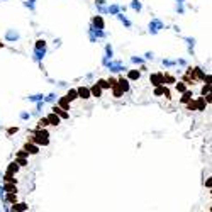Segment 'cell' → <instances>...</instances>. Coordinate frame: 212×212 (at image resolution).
Segmentation results:
<instances>
[{
  "mask_svg": "<svg viewBox=\"0 0 212 212\" xmlns=\"http://www.w3.org/2000/svg\"><path fill=\"white\" fill-rule=\"evenodd\" d=\"M49 134H48V131H44V127H39L38 131L34 132V143L38 146H48L49 144Z\"/></svg>",
  "mask_w": 212,
  "mask_h": 212,
  "instance_id": "6da1fadb",
  "label": "cell"
},
{
  "mask_svg": "<svg viewBox=\"0 0 212 212\" xmlns=\"http://www.w3.org/2000/svg\"><path fill=\"white\" fill-rule=\"evenodd\" d=\"M88 36H90V41H92V43H97L98 38H105L107 32L104 29H97L93 26H90V27H88Z\"/></svg>",
  "mask_w": 212,
  "mask_h": 212,
  "instance_id": "7a4b0ae2",
  "label": "cell"
},
{
  "mask_svg": "<svg viewBox=\"0 0 212 212\" xmlns=\"http://www.w3.org/2000/svg\"><path fill=\"white\" fill-rule=\"evenodd\" d=\"M105 66L109 68V71H112V73H117V71H124V70H127L121 61H112V59H109V61H107Z\"/></svg>",
  "mask_w": 212,
  "mask_h": 212,
  "instance_id": "3957f363",
  "label": "cell"
},
{
  "mask_svg": "<svg viewBox=\"0 0 212 212\" xmlns=\"http://www.w3.org/2000/svg\"><path fill=\"white\" fill-rule=\"evenodd\" d=\"M161 29H165V24L161 22L160 19H151V22H149V34H158Z\"/></svg>",
  "mask_w": 212,
  "mask_h": 212,
  "instance_id": "277c9868",
  "label": "cell"
},
{
  "mask_svg": "<svg viewBox=\"0 0 212 212\" xmlns=\"http://www.w3.org/2000/svg\"><path fill=\"white\" fill-rule=\"evenodd\" d=\"M44 54H46V48H34V61H38V63H41L43 61V58H44Z\"/></svg>",
  "mask_w": 212,
  "mask_h": 212,
  "instance_id": "5b68a950",
  "label": "cell"
},
{
  "mask_svg": "<svg viewBox=\"0 0 212 212\" xmlns=\"http://www.w3.org/2000/svg\"><path fill=\"white\" fill-rule=\"evenodd\" d=\"M19 38H20V36H19V32H17L15 29H9L7 32H5V39H7V41H12V43H15V41H17Z\"/></svg>",
  "mask_w": 212,
  "mask_h": 212,
  "instance_id": "8992f818",
  "label": "cell"
},
{
  "mask_svg": "<svg viewBox=\"0 0 212 212\" xmlns=\"http://www.w3.org/2000/svg\"><path fill=\"white\" fill-rule=\"evenodd\" d=\"M92 26L97 27V29H104V27H105V22L102 19V15H95V17L92 19Z\"/></svg>",
  "mask_w": 212,
  "mask_h": 212,
  "instance_id": "52a82bcc",
  "label": "cell"
},
{
  "mask_svg": "<svg viewBox=\"0 0 212 212\" xmlns=\"http://www.w3.org/2000/svg\"><path fill=\"white\" fill-rule=\"evenodd\" d=\"M77 93H78V97L80 98H90V88H87V87H78L77 88Z\"/></svg>",
  "mask_w": 212,
  "mask_h": 212,
  "instance_id": "ba28073f",
  "label": "cell"
},
{
  "mask_svg": "<svg viewBox=\"0 0 212 212\" xmlns=\"http://www.w3.org/2000/svg\"><path fill=\"white\" fill-rule=\"evenodd\" d=\"M116 83L122 92H129V80L127 78H119V82H116Z\"/></svg>",
  "mask_w": 212,
  "mask_h": 212,
  "instance_id": "9c48e42d",
  "label": "cell"
},
{
  "mask_svg": "<svg viewBox=\"0 0 212 212\" xmlns=\"http://www.w3.org/2000/svg\"><path fill=\"white\" fill-rule=\"evenodd\" d=\"M24 151H26L27 154H36V153H39V146L38 144H32V143H27L26 148H24Z\"/></svg>",
  "mask_w": 212,
  "mask_h": 212,
  "instance_id": "30bf717a",
  "label": "cell"
},
{
  "mask_svg": "<svg viewBox=\"0 0 212 212\" xmlns=\"http://www.w3.org/2000/svg\"><path fill=\"white\" fill-rule=\"evenodd\" d=\"M112 58H114V49L110 48V44H107V46H105V56H104V59H102V63L105 65L107 61H109V59H112Z\"/></svg>",
  "mask_w": 212,
  "mask_h": 212,
  "instance_id": "8fae6325",
  "label": "cell"
},
{
  "mask_svg": "<svg viewBox=\"0 0 212 212\" xmlns=\"http://www.w3.org/2000/svg\"><path fill=\"white\" fill-rule=\"evenodd\" d=\"M151 83H153L154 87L163 85V75H161V73H154V75H151Z\"/></svg>",
  "mask_w": 212,
  "mask_h": 212,
  "instance_id": "7c38bea8",
  "label": "cell"
},
{
  "mask_svg": "<svg viewBox=\"0 0 212 212\" xmlns=\"http://www.w3.org/2000/svg\"><path fill=\"white\" fill-rule=\"evenodd\" d=\"M46 119H48V124H51V126H58L59 124V116L58 114H54V112H51Z\"/></svg>",
  "mask_w": 212,
  "mask_h": 212,
  "instance_id": "4fadbf2b",
  "label": "cell"
},
{
  "mask_svg": "<svg viewBox=\"0 0 212 212\" xmlns=\"http://www.w3.org/2000/svg\"><path fill=\"white\" fill-rule=\"evenodd\" d=\"M119 12H121V5H117V3H112L107 7V14H110V15H116Z\"/></svg>",
  "mask_w": 212,
  "mask_h": 212,
  "instance_id": "5bb4252c",
  "label": "cell"
},
{
  "mask_svg": "<svg viewBox=\"0 0 212 212\" xmlns=\"http://www.w3.org/2000/svg\"><path fill=\"white\" fill-rule=\"evenodd\" d=\"M53 112H54V114H58L59 119H68V112H65V110H63L61 107H58V105L53 107Z\"/></svg>",
  "mask_w": 212,
  "mask_h": 212,
  "instance_id": "9a60e30c",
  "label": "cell"
},
{
  "mask_svg": "<svg viewBox=\"0 0 212 212\" xmlns=\"http://www.w3.org/2000/svg\"><path fill=\"white\" fill-rule=\"evenodd\" d=\"M90 95L92 97H102V88L98 87V83H95L93 87L90 88Z\"/></svg>",
  "mask_w": 212,
  "mask_h": 212,
  "instance_id": "2e32d148",
  "label": "cell"
},
{
  "mask_svg": "<svg viewBox=\"0 0 212 212\" xmlns=\"http://www.w3.org/2000/svg\"><path fill=\"white\" fill-rule=\"evenodd\" d=\"M116 17H117L119 20H121L122 24H124L126 27H131V26H132V24H131V20L127 19V17H126L124 14H121V12H119V14H116Z\"/></svg>",
  "mask_w": 212,
  "mask_h": 212,
  "instance_id": "e0dca14e",
  "label": "cell"
},
{
  "mask_svg": "<svg viewBox=\"0 0 212 212\" xmlns=\"http://www.w3.org/2000/svg\"><path fill=\"white\" fill-rule=\"evenodd\" d=\"M154 95H166V97H170V92H168L165 87L158 85V87H156V90H154Z\"/></svg>",
  "mask_w": 212,
  "mask_h": 212,
  "instance_id": "ac0fdd59",
  "label": "cell"
},
{
  "mask_svg": "<svg viewBox=\"0 0 212 212\" xmlns=\"http://www.w3.org/2000/svg\"><path fill=\"white\" fill-rule=\"evenodd\" d=\"M3 190L9 193V192H17V188H15V182H9L3 185Z\"/></svg>",
  "mask_w": 212,
  "mask_h": 212,
  "instance_id": "d6986e66",
  "label": "cell"
},
{
  "mask_svg": "<svg viewBox=\"0 0 212 212\" xmlns=\"http://www.w3.org/2000/svg\"><path fill=\"white\" fill-rule=\"evenodd\" d=\"M141 77V73L137 71V70H131L129 73H127V80H139Z\"/></svg>",
  "mask_w": 212,
  "mask_h": 212,
  "instance_id": "ffe728a7",
  "label": "cell"
},
{
  "mask_svg": "<svg viewBox=\"0 0 212 212\" xmlns=\"http://www.w3.org/2000/svg\"><path fill=\"white\" fill-rule=\"evenodd\" d=\"M131 7H132L136 12H141V9H143V5H141L139 0H132V2H131Z\"/></svg>",
  "mask_w": 212,
  "mask_h": 212,
  "instance_id": "44dd1931",
  "label": "cell"
},
{
  "mask_svg": "<svg viewBox=\"0 0 212 212\" xmlns=\"http://www.w3.org/2000/svg\"><path fill=\"white\" fill-rule=\"evenodd\" d=\"M77 97H78V93H77V88H71V90H70V92H68L66 98H68V100H70V102H71V100H75V98H77Z\"/></svg>",
  "mask_w": 212,
  "mask_h": 212,
  "instance_id": "7402d4cb",
  "label": "cell"
},
{
  "mask_svg": "<svg viewBox=\"0 0 212 212\" xmlns=\"http://www.w3.org/2000/svg\"><path fill=\"white\" fill-rule=\"evenodd\" d=\"M59 105H61L63 110H68V107H70V100H68L66 97H63V98L59 100Z\"/></svg>",
  "mask_w": 212,
  "mask_h": 212,
  "instance_id": "603a6c76",
  "label": "cell"
},
{
  "mask_svg": "<svg viewBox=\"0 0 212 212\" xmlns=\"http://www.w3.org/2000/svg\"><path fill=\"white\" fill-rule=\"evenodd\" d=\"M29 207L26 205V204H14V207H12V211H27Z\"/></svg>",
  "mask_w": 212,
  "mask_h": 212,
  "instance_id": "cb8c5ba5",
  "label": "cell"
},
{
  "mask_svg": "<svg viewBox=\"0 0 212 212\" xmlns=\"http://www.w3.org/2000/svg\"><path fill=\"white\" fill-rule=\"evenodd\" d=\"M190 100H192V93L185 90V92H183V97H182V102L183 104H187V102H190Z\"/></svg>",
  "mask_w": 212,
  "mask_h": 212,
  "instance_id": "d4e9b609",
  "label": "cell"
},
{
  "mask_svg": "<svg viewBox=\"0 0 212 212\" xmlns=\"http://www.w3.org/2000/svg\"><path fill=\"white\" fill-rule=\"evenodd\" d=\"M29 100L31 102H39V100H44V97L41 93H36V95H29Z\"/></svg>",
  "mask_w": 212,
  "mask_h": 212,
  "instance_id": "484cf974",
  "label": "cell"
},
{
  "mask_svg": "<svg viewBox=\"0 0 212 212\" xmlns=\"http://www.w3.org/2000/svg\"><path fill=\"white\" fill-rule=\"evenodd\" d=\"M97 83H98V87L102 88V90H104V88H110V83H109L107 80H98Z\"/></svg>",
  "mask_w": 212,
  "mask_h": 212,
  "instance_id": "4316f807",
  "label": "cell"
},
{
  "mask_svg": "<svg viewBox=\"0 0 212 212\" xmlns=\"http://www.w3.org/2000/svg\"><path fill=\"white\" fill-rule=\"evenodd\" d=\"M19 170V166H17V163H10L9 166V172H7V175H12V173H15Z\"/></svg>",
  "mask_w": 212,
  "mask_h": 212,
  "instance_id": "83f0119b",
  "label": "cell"
},
{
  "mask_svg": "<svg viewBox=\"0 0 212 212\" xmlns=\"http://www.w3.org/2000/svg\"><path fill=\"white\" fill-rule=\"evenodd\" d=\"M24 5H26V7H29L31 10H34V9H36V0H26V2H24Z\"/></svg>",
  "mask_w": 212,
  "mask_h": 212,
  "instance_id": "f1b7e54d",
  "label": "cell"
},
{
  "mask_svg": "<svg viewBox=\"0 0 212 212\" xmlns=\"http://www.w3.org/2000/svg\"><path fill=\"white\" fill-rule=\"evenodd\" d=\"M176 90H178L180 93H183V92L187 90V85H185L183 82H178V83H176Z\"/></svg>",
  "mask_w": 212,
  "mask_h": 212,
  "instance_id": "f546056e",
  "label": "cell"
},
{
  "mask_svg": "<svg viewBox=\"0 0 212 212\" xmlns=\"http://www.w3.org/2000/svg\"><path fill=\"white\" fill-rule=\"evenodd\" d=\"M112 87H114V97H121V95H122V93H124V92H122L121 88L117 87V83H114Z\"/></svg>",
  "mask_w": 212,
  "mask_h": 212,
  "instance_id": "4dcf8cb0",
  "label": "cell"
},
{
  "mask_svg": "<svg viewBox=\"0 0 212 212\" xmlns=\"http://www.w3.org/2000/svg\"><path fill=\"white\" fill-rule=\"evenodd\" d=\"M176 65V61H173V59H163V66L170 68V66H175Z\"/></svg>",
  "mask_w": 212,
  "mask_h": 212,
  "instance_id": "1f68e13d",
  "label": "cell"
},
{
  "mask_svg": "<svg viewBox=\"0 0 212 212\" xmlns=\"http://www.w3.org/2000/svg\"><path fill=\"white\" fill-rule=\"evenodd\" d=\"M56 100V95L54 93H49L48 97H44V102H54Z\"/></svg>",
  "mask_w": 212,
  "mask_h": 212,
  "instance_id": "d6a6232c",
  "label": "cell"
},
{
  "mask_svg": "<svg viewBox=\"0 0 212 212\" xmlns=\"http://www.w3.org/2000/svg\"><path fill=\"white\" fill-rule=\"evenodd\" d=\"M46 126H48V119H46V117H43V119L38 122V127H46Z\"/></svg>",
  "mask_w": 212,
  "mask_h": 212,
  "instance_id": "836d02e7",
  "label": "cell"
},
{
  "mask_svg": "<svg viewBox=\"0 0 212 212\" xmlns=\"http://www.w3.org/2000/svg\"><path fill=\"white\" fill-rule=\"evenodd\" d=\"M185 41L188 43V46H190V51H192V48L195 46V39H193V38H185Z\"/></svg>",
  "mask_w": 212,
  "mask_h": 212,
  "instance_id": "e575fe53",
  "label": "cell"
},
{
  "mask_svg": "<svg viewBox=\"0 0 212 212\" xmlns=\"http://www.w3.org/2000/svg\"><path fill=\"white\" fill-rule=\"evenodd\" d=\"M209 92H211V83H207V85L202 88V95H209Z\"/></svg>",
  "mask_w": 212,
  "mask_h": 212,
  "instance_id": "d590c367",
  "label": "cell"
},
{
  "mask_svg": "<svg viewBox=\"0 0 212 212\" xmlns=\"http://www.w3.org/2000/svg\"><path fill=\"white\" fill-rule=\"evenodd\" d=\"M131 61H132V63H137V65H143V63H144V59L143 58H136V56H132Z\"/></svg>",
  "mask_w": 212,
  "mask_h": 212,
  "instance_id": "8d00e7d4",
  "label": "cell"
},
{
  "mask_svg": "<svg viewBox=\"0 0 212 212\" xmlns=\"http://www.w3.org/2000/svg\"><path fill=\"white\" fill-rule=\"evenodd\" d=\"M29 117H31L29 112H22V114H20V119H22V121H27Z\"/></svg>",
  "mask_w": 212,
  "mask_h": 212,
  "instance_id": "74e56055",
  "label": "cell"
},
{
  "mask_svg": "<svg viewBox=\"0 0 212 212\" xmlns=\"http://www.w3.org/2000/svg\"><path fill=\"white\" fill-rule=\"evenodd\" d=\"M144 58H146V59H153V58H154V54L151 53V51H148V53L144 54Z\"/></svg>",
  "mask_w": 212,
  "mask_h": 212,
  "instance_id": "f35d334b",
  "label": "cell"
},
{
  "mask_svg": "<svg viewBox=\"0 0 212 212\" xmlns=\"http://www.w3.org/2000/svg\"><path fill=\"white\" fill-rule=\"evenodd\" d=\"M3 197H5V190L3 187H0V200H3Z\"/></svg>",
  "mask_w": 212,
  "mask_h": 212,
  "instance_id": "ab89813d",
  "label": "cell"
},
{
  "mask_svg": "<svg viewBox=\"0 0 212 212\" xmlns=\"http://www.w3.org/2000/svg\"><path fill=\"white\" fill-rule=\"evenodd\" d=\"M183 2H185V0H176V3H183Z\"/></svg>",
  "mask_w": 212,
  "mask_h": 212,
  "instance_id": "60d3db41",
  "label": "cell"
},
{
  "mask_svg": "<svg viewBox=\"0 0 212 212\" xmlns=\"http://www.w3.org/2000/svg\"><path fill=\"white\" fill-rule=\"evenodd\" d=\"M2 46H3V44H2V43H0V48H2Z\"/></svg>",
  "mask_w": 212,
  "mask_h": 212,
  "instance_id": "b9f144b4",
  "label": "cell"
}]
</instances>
